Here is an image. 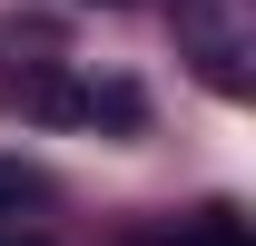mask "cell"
Returning <instances> with one entry per match:
<instances>
[{
	"label": "cell",
	"instance_id": "obj_1",
	"mask_svg": "<svg viewBox=\"0 0 256 246\" xmlns=\"http://www.w3.org/2000/svg\"><path fill=\"white\" fill-rule=\"evenodd\" d=\"M168 246H246V236H236V216H226V207H217V216H197L188 236H168Z\"/></svg>",
	"mask_w": 256,
	"mask_h": 246
}]
</instances>
